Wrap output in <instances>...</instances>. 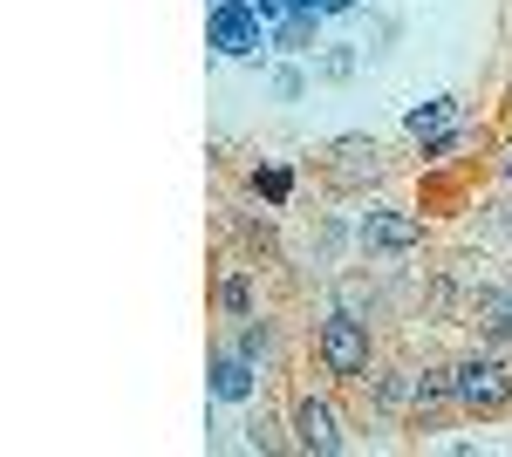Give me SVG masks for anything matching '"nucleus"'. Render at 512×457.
I'll use <instances>...</instances> for the list:
<instances>
[{"label": "nucleus", "mask_w": 512, "mask_h": 457, "mask_svg": "<svg viewBox=\"0 0 512 457\" xmlns=\"http://www.w3.org/2000/svg\"><path fill=\"white\" fill-rule=\"evenodd\" d=\"M349 14H369V0H328V21H349Z\"/></svg>", "instance_id": "obj_21"}, {"label": "nucleus", "mask_w": 512, "mask_h": 457, "mask_svg": "<svg viewBox=\"0 0 512 457\" xmlns=\"http://www.w3.org/2000/svg\"><path fill=\"white\" fill-rule=\"evenodd\" d=\"M321 178L342 198H369L376 185H390V157L376 137H335V144H321Z\"/></svg>", "instance_id": "obj_7"}, {"label": "nucleus", "mask_w": 512, "mask_h": 457, "mask_svg": "<svg viewBox=\"0 0 512 457\" xmlns=\"http://www.w3.org/2000/svg\"><path fill=\"white\" fill-rule=\"evenodd\" d=\"M308 348H315V369L321 382H335V389H362L369 382V369L383 362V321H369V314H349V307H321L315 335H308Z\"/></svg>", "instance_id": "obj_1"}, {"label": "nucleus", "mask_w": 512, "mask_h": 457, "mask_svg": "<svg viewBox=\"0 0 512 457\" xmlns=\"http://www.w3.org/2000/svg\"><path fill=\"white\" fill-rule=\"evenodd\" d=\"M472 144H478V130H472V123H465V130H451V137H437L431 151H417V157H424L431 171H444V164H458V157L472 151Z\"/></svg>", "instance_id": "obj_20"}, {"label": "nucleus", "mask_w": 512, "mask_h": 457, "mask_svg": "<svg viewBox=\"0 0 512 457\" xmlns=\"http://www.w3.org/2000/svg\"><path fill=\"white\" fill-rule=\"evenodd\" d=\"M424 246H431V219L417 205H403V198H362L355 205V253L362 260L396 267V260H410Z\"/></svg>", "instance_id": "obj_3"}, {"label": "nucleus", "mask_w": 512, "mask_h": 457, "mask_svg": "<svg viewBox=\"0 0 512 457\" xmlns=\"http://www.w3.org/2000/svg\"><path fill=\"white\" fill-rule=\"evenodd\" d=\"M478 239L485 246H512V185H506V198L478 205Z\"/></svg>", "instance_id": "obj_19"}, {"label": "nucleus", "mask_w": 512, "mask_h": 457, "mask_svg": "<svg viewBox=\"0 0 512 457\" xmlns=\"http://www.w3.org/2000/svg\"><path fill=\"white\" fill-rule=\"evenodd\" d=\"M499 185H512V144L499 151Z\"/></svg>", "instance_id": "obj_22"}, {"label": "nucleus", "mask_w": 512, "mask_h": 457, "mask_svg": "<svg viewBox=\"0 0 512 457\" xmlns=\"http://www.w3.org/2000/svg\"><path fill=\"white\" fill-rule=\"evenodd\" d=\"M267 389H274V382H267V369H260V362H253V355H246V348L219 328V335H212V348H205V396H212V403H226V410H253Z\"/></svg>", "instance_id": "obj_6"}, {"label": "nucleus", "mask_w": 512, "mask_h": 457, "mask_svg": "<svg viewBox=\"0 0 512 457\" xmlns=\"http://www.w3.org/2000/svg\"><path fill=\"white\" fill-rule=\"evenodd\" d=\"M205 48L212 62H239V69H267L274 62V28L253 0H212L205 7Z\"/></svg>", "instance_id": "obj_5"}, {"label": "nucleus", "mask_w": 512, "mask_h": 457, "mask_svg": "<svg viewBox=\"0 0 512 457\" xmlns=\"http://www.w3.org/2000/svg\"><path fill=\"white\" fill-rule=\"evenodd\" d=\"M321 28H328V21H321V14H301V7H294V14H280V21H274V55L315 62V55H321Z\"/></svg>", "instance_id": "obj_15"}, {"label": "nucleus", "mask_w": 512, "mask_h": 457, "mask_svg": "<svg viewBox=\"0 0 512 457\" xmlns=\"http://www.w3.org/2000/svg\"><path fill=\"white\" fill-rule=\"evenodd\" d=\"M219 328H226V335H233V342L267 369V382H280V369H287V328H280L267 307H260V314H246V321H219Z\"/></svg>", "instance_id": "obj_10"}, {"label": "nucleus", "mask_w": 512, "mask_h": 457, "mask_svg": "<svg viewBox=\"0 0 512 457\" xmlns=\"http://www.w3.org/2000/svg\"><path fill=\"white\" fill-rule=\"evenodd\" d=\"M355 69H362V48H355V41H321V55H315V82H349Z\"/></svg>", "instance_id": "obj_18"}, {"label": "nucleus", "mask_w": 512, "mask_h": 457, "mask_svg": "<svg viewBox=\"0 0 512 457\" xmlns=\"http://www.w3.org/2000/svg\"><path fill=\"white\" fill-rule=\"evenodd\" d=\"M294 7H301V14H321V21H328V0H294Z\"/></svg>", "instance_id": "obj_23"}, {"label": "nucleus", "mask_w": 512, "mask_h": 457, "mask_svg": "<svg viewBox=\"0 0 512 457\" xmlns=\"http://www.w3.org/2000/svg\"><path fill=\"white\" fill-rule=\"evenodd\" d=\"M246 191H253L260 205H274V212H287V205H294V191H301V178H294V164H280V157H267V164H253V171H246Z\"/></svg>", "instance_id": "obj_16"}, {"label": "nucleus", "mask_w": 512, "mask_h": 457, "mask_svg": "<svg viewBox=\"0 0 512 457\" xmlns=\"http://www.w3.org/2000/svg\"><path fill=\"white\" fill-rule=\"evenodd\" d=\"M239 451H253V457H274V451H294V430H287V403H253L246 417H239Z\"/></svg>", "instance_id": "obj_14"}, {"label": "nucleus", "mask_w": 512, "mask_h": 457, "mask_svg": "<svg viewBox=\"0 0 512 457\" xmlns=\"http://www.w3.org/2000/svg\"><path fill=\"white\" fill-rule=\"evenodd\" d=\"M451 417H458L451 362H410V430H417V444H431Z\"/></svg>", "instance_id": "obj_8"}, {"label": "nucleus", "mask_w": 512, "mask_h": 457, "mask_svg": "<svg viewBox=\"0 0 512 457\" xmlns=\"http://www.w3.org/2000/svg\"><path fill=\"white\" fill-rule=\"evenodd\" d=\"M465 123H472V116H465V96L444 89V96H424V103L403 110V137H410L417 151H431L437 137H451V130H465Z\"/></svg>", "instance_id": "obj_11"}, {"label": "nucleus", "mask_w": 512, "mask_h": 457, "mask_svg": "<svg viewBox=\"0 0 512 457\" xmlns=\"http://www.w3.org/2000/svg\"><path fill=\"white\" fill-rule=\"evenodd\" d=\"M451 389H458V417L465 423H499L512 417V348L472 342L451 355Z\"/></svg>", "instance_id": "obj_2"}, {"label": "nucleus", "mask_w": 512, "mask_h": 457, "mask_svg": "<svg viewBox=\"0 0 512 457\" xmlns=\"http://www.w3.org/2000/svg\"><path fill=\"white\" fill-rule=\"evenodd\" d=\"M472 342H492V348H512V280H492V273L472 267V287H465V321Z\"/></svg>", "instance_id": "obj_9"}, {"label": "nucleus", "mask_w": 512, "mask_h": 457, "mask_svg": "<svg viewBox=\"0 0 512 457\" xmlns=\"http://www.w3.org/2000/svg\"><path fill=\"white\" fill-rule=\"evenodd\" d=\"M362 396H369V410L376 417H390V423H403L410 430V362H376L369 369V382H362Z\"/></svg>", "instance_id": "obj_13"}, {"label": "nucleus", "mask_w": 512, "mask_h": 457, "mask_svg": "<svg viewBox=\"0 0 512 457\" xmlns=\"http://www.w3.org/2000/svg\"><path fill=\"white\" fill-rule=\"evenodd\" d=\"M212 314H219V321H246V314H260V267L226 260L219 280H212Z\"/></svg>", "instance_id": "obj_12"}, {"label": "nucleus", "mask_w": 512, "mask_h": 457, "mask_svg": "<svg viewBox=\"0 0 512 457\" xmlns=\"http://www.w3.org/2000/svg\"><path fill=\"white\" fill-rule=\"evenodd\" d=\"M267 89H274V103H301V96L315 89V62L274 55V62H267Z\"/></svg>", "instance_id": "obj_17"}, {"label": "nucleus", "mask_w": 512, "mask_h": 457, "mask_svg": "<svg viewBox=\"0 0 512 457\" xmlns=\"http://www.w3.org/2000/svg\"><path fill=\"white\" fill-rule=\"evenodd\" d=\"M287 430H294V451L301 457H342V451H355L362 437H355V423H349V410L335 403V382H301L294 396H287Z\"/></svg>", "instance_id": "obj_4"}]
</instances>
